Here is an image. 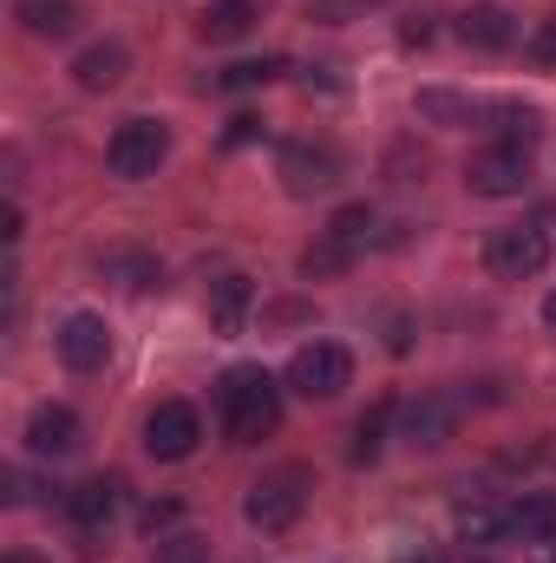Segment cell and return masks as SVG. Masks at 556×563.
<instances>
[{
    "label": "cell",
    "mask_w": 556,
    "mask_h": 563,
    "mask_svg": "<svg viewBox=\"0 0 556 563\" xmlns=\"http://www.w3.org/2000/svg\"><path fill=\"white\" fill-rule=\"evenodd\" d=\"M216 426L230 445H263L281 426V380L263 367H230L216 380Z\"/></svg>",
    "instance_id": "1"
},
{
    "label": "cell",
    "mask_w": 556,
    "mask_h": 563,
    "mask_svg": "<svg viewBox=\"0 0 556 563\" xmlns=\"http://www.w3.org/2000/svg\"><path fill=\"white\" fill-rule=\"evenodd\" d=\"M281 387L301 394V400H341V394L354 387V354H347L341 341H308V347L288 354Z\"/></svg>",
    "instance_id": "2"
},
{
    "label": "cell",
    "mask_w": 556,
    "mask_h": 563,
    "mask_svg": "<svg viewBox=\"0 0 556 563\" xmlns=\"http://www.w3.org/2000/svg\"><path fill=\"white\" fill-rule=\"evenodd\" d=\"M308 492H314V478H308L301 465H276V472H263V478L249 485L243 518H249L256 531H288V525L308 511Z\"/></svg>",
    "instance_id": "3"
},
{
    "label": "cell",
    "mask_w": 556,
    "mask_h": 563,
    "mask_svg": "<svg viewBox=\"0 0 556 563\" xmlns=\"http://www.w3.org/2000/svg\"><path fill=\"white\" fill-rule=\"evenodd\" d=\"M544 263H551V230L544 223H504L485 243V269L498 282H531L544 276Z\"/></svg>",
    "instance_id": "4"
},
{
    "label": "cell",
    "mask_w": 556,
    "mask_h": 563,
    "mask_svg": "<svg viewBox=\"0 0 556 563\" xmlns=\"http://www.w3.org/2000/svg\"><path fill=\"white\" fill-rule=\"evenodd\" d=\"M170 157V132L157 125V119H125L112 144H105V170L112 177H125V184H144V177H157V164Z\"/></svg>",
    "instance_id": "5"
},
{
    "label": "cell",
    "mask_w": 556,
    "mask_h": 563,
    "mask_svg": "<svg viewBox=\"0 0 556 563\" xmlns=\"http://www.w3.org/2000/svg\"><path fill=\"white\" fill-rule=\"evenodd\" d=\"M197 445H203V413H197L190 400H157V407L144 413V452H151V459L177 465V459H190Z\"/></svg>",
    "instance_id": "6"
},
{
    "label": "cell",
    "mask_w": 556,
    "mask_h": 563,
    "mask_svg": "<svg viewBox=\"0 0 556 563\" xmlns=\"http://www.w3.org/2000/svg\"><path fill=\"white\" fill-rule=\"evenodd\" d=\"M465 184H471V197H524V184H531V151H524V144H485V151H471Z\"/></svg>",
    "instance_id": "7"
},
{
    "label": "cell",
    "mask_w": 556,
    "mask_h": 563,
    "mask_svg": "<svg viewBox=\"0 0 556 563\" xmlns=\"http://www.w3.org/2000/svg\"><path fill=\"white\" fill-rule=\"evenodd\" d=\"M281 177H288L294 197H314V190H334L347 177V157L327 139H294V144H281Z\"/></svg>",
    "instance_id": "8"
},
{
    "label": "cell",
    "mask_w": 556,
    "mask_h": 563,
    "mask_svg": "<svg viewBox=\"0 0 556 563\" xmlns=\"http://www.w3.org/2000/svg\"><path fill=\"white\" fill-rule=\"evenodd\" d=\"M53 347H59V361H66L73 374H99V367L112 361V328H105L99 314H66L59 334H53Z\"/></svg>",
    "instance_id": "9"
},
{
    "label": "cell",
    "mask_w": 556,
    "mask_h": 563,
    "mask_svg": "<svg viewBox=\"0 0 556 563\" xmlns=\"http://www.w3.org/2000/svg\"><path fill=\"white\" fill-rule=\"evenodd\" d=\"M86 445V426L73 407H33V420H26V452L33 459H73Z\"/></svg>",
    "instance_id": "10"
},
{
    "label": "cell",
    "mask_w": 556,
    "mask_h": 563,
    "mask_svg": "<svg viewBox=\"0 0 556 563\" xmlns=\"http://www.w3.org/2000/svg\"><path fill=\"white\" fill-rule=\"evenodd\" d=\"M119 505H125V485H119V478H86V485L66 492V518H73V531H86V538H99V531L119 518Z\"/></svg>",
    "instance_id": "11"
},
{
    "label": "cell",
    "mask_w": 556,
    "mask_h": 563,
    "mask_svg": "<svg viewBox=\"0 0 556 563\" xmlns=\"http://www.w3.org/2000/svg\"><path fill=\"white\" fill-rule=\"evenodd\" d=\"M452 426H458V394H419L413 407H407V445L419 452H438L445 439H452Z\"/></svg>",
    "instance_id": "12"
},
{
    "label": "cell",
    "mask_w": 556,
    "mask_h": 563,
    "mask_svg": "<svg viewBox=\"0 0 556 563\" xmlns=\"http://www.w3.org/2000/svg\"><path fill=\"white\" fill-rule=\"evenodd\" d=\"M458 40L478 46V53H504V46H518V20H511V7H498V0H478V7L458 13Z\"/></svg>",
    "instance_id": "13"
},
{
    "label": "cell",
    "mask_w": 556,
    "mask_h": 563,
    "mask_svg": "<svg viewBox=\"0 0 556 563\" xmlns=\"http://www.w3.org/2000/svg\"><path fill=\"white\" fill-rule=\"evenodd\" d=\"M125 73H132V53H125V40H92V46L73 59V79H79L86 92H112Z\"/></svg>",
    "instance_id": "14"
},
{
    "label": "cell",
    "mask_w": 556,
    "mask_h": 563,
    "mask_svg": "<svg viewBox=\"0 0 556 563\" xmlns=\"http://www.w3.org/2000/svg\"><path fill=\"white\" fill-rule=\"evenodd\" d=\"M504 531L524 538V544H556V492H524L504 511Z\"/></svg>",
    "instance_id": "15"
},
{
    "label": "cell",
    "mask_w": 556,
    "mask_h": 563,
    "mask_svg": "<svg viewBox=\"0 0 556 563\" xmlns=\"http://www.w3.org/2000/svg\"><path fill=\"white\" fill-rule=\"evenodd\" d=\"M13 20L33 40H66V33H79V0H13Z\"/></svg>",
    "instance_id": "16"
},
{
    "label": "cell",
    "mask_w": 556,
    "mask_h": 563,
    "mask_svg": "<svg viewBox=\"0 0 556 563\" xmlns=\"http://www.w3.org/2000/svg\"><path fill=\"white\" fill-rule=\"evenodd\" d=\"M249 301H256V282L249 276H216L210 282V321H216V334H243Z\"/></svg>",
    "instance_id": "17"
},
{
    "label": "cell",
    "mask_w": 556,
    "mask_h": 563,
    "mask_svg": "<svg viewBox=\"0 0 556 563\" xmlns=\"http://www.w3.org/2000/svg\"><path fill=\"white\" fill-rule=\"evenodd\" d=\"M256 20H263L256 0H210V7H203V40H210V46H230V40H243Z\"/></svg>",
    "instance_id": "18"
},
{
    "label": "cell",
    "mask_w": 556,
    "mask_h": 563,
    "mask_svg": "<svg viewBox=\"0 0 556 563\" xmlns=\"http://www.w3.org/2000/svg\"><path fill=\"white\" fill-rule=\"evenodd\" d=\"M485 119H491V132H498V144H537V132H544V119H537V106H518V99H498V106H485Z\"/></svg>",
    "instance_id": "19"
},
{
    "label": "cell",
    "mask_w": 556,
    "mask_h": 563,
    "mask_svg": "<svg viewBox=\"0 0 556 563\" xmlns=\"http://www.w3.org/2000/svg\"><path fill=\"white\" fill-rule=\"evenodd\" d=\"M393 413H400L393 400H374V407L354 420V445H347V459H354V465H374V459L387 452V426H393Z\"/></svg>",
    "instance_id": "20"
},
{
    "label": "cell",
    "mask_w": 556,
    "mask_h": 563,
    "mask_svg": "<svg viewBox=\"0 0 556 563\" xmlns=\"http://www.w3.org/2000/svg\"><path fill=\"white\" fill-rule=\"evenodd\" d=\"M112 282H125V288H164V263L151 256V250H105V263H99Z\"/></svg>",
    "instance_id": "21"
},
{
    "label": "cell",
    "mask_w": 556,
    "mask_h": 563,
    "mask_svg": "<svg viewBox=\"0 0 556 563\" xmlns=\"http://www.w3.org/2000/svg\"><path fill=\"white\" fill-rule=\"evenodd\" d=\"M374 223H380V217H374L367 203H347V210H334V217H327V230H321V236H334V243H347V250L360 256V250L374 243Z\"/></svg>",
    "instance_id": "22"
},
{
    "label": "cell",
    "mask_w": 556,
    "mask_h": 563,
    "mask_svg": "<svg viewBox=\"0 0 556 563\" xmlns=\"http://www.w3.org/2000/svg\"><path fill=\"white\" fill-rule=\"evenodd\" d=\"M419 119H432V125H471V119H485V106H471L458 92H419Z\"/></svg>",
    "instance_id": "23"
},
{
    "label": "cell",
    "mask_w": 556,
    "mask_h": 563,
    "mask_svg": "<svg viewBox=\"0 0 556 563\" xmlns=\"http://www.w3.org/2000/svg\"><path fill=\"white\" fill-rule=\"evenodd\" d=\"M347 263H354V250H347V243H334V236H321L314 250H301V276H308V282H314V276H341Z\"/></svg>",
    "instance_id": "24"
},
{
    "label": "cell",
    "mask_w": 556,
    "mask_h": 563,
    "mask_svg": "<svg viewBox=\"0 0 556 563\" xmlns=\"http://www.w3.org/2000/svg\"><path fill=\"white\" fill-rule=\"evenodd\" d=\"M276 73H281V59H243V66L216 73V86H223V92H249V86H269Z\"/></svg>",
    "instance_id": "25"
},
{
    "label": "cell",
    "mask_w": 556,
    "mask_h": 563,
    "mask_svg": "<svg viewBox=\"0 0 556 563\" xmlns=\"http://www.w3.org/2000/svg\"><path fill=\"white\" fill-rule=\"evenodd\" d=\"M524 53H531V66H544V73H556V13L524 40Z\"/></svg>",
    "instance_id": "26"
},
{
    "label": "cell",
    "mask_w": 556,
    "mask_h": 563,
    "mask_svg": "<svg viewBox=\"0 0 556 563\" xmlns=\"http://www.w3.org/2000/svg\"><path fill=\"white\" fill-rule=\"evenodd\" d=\"M164 563H203L197 558V538H170V544H164Z\"/></svg>",
    "instance_id": "27"
},
{
    "label": "cell",
    "mask_w": 556,
    "mask_h": 563,
    "mask_svg": "<svg viewBox=\"0 0 556 563\" xmlns=\"http://www.w3.org/2000/svg\"><path fill=\"white\" fill-rule=\"evenodd\" d=\"M249 139H263V119H249V112L230 119V144H249Z\"/></svg>",
    "instance_id": "28"
},
{
    "label": "cell",
    "mask_w": 556,
    "mask_h": 563,
    "mask_svg": "<svg viewBox=\"0 0 556 563\" xmlns=\"http://www.w3.org/2000/svg\"><path fill=\"white\" fill-rule=\"evenodd\" d=\"M400 563H445V558H438V551L425 544V551H407V558H400Z\"/></svg>",
    "instance_id": "29"
},
{
    "label": "cell",
    "mask_w": 556,
    "mask_h": 563,
    "mask_svg": "<svg viewBox=\"0 0 556 563\" xmlns=\"http://www.w3.org/2000/svg\"><path fill=\"white\" fill-rule=\"evenodd\" d=\"M0 563H40V558H33V551H7Z\"/></svg>",
    "instance_id": "30"
},
{
    "label": "cell",
    "mask_w": 556,
    "mask_h": 563,
    "mask_svg": "<svg viewBox=\"0 0 556 563\" xmlns=\"http://www.w3.org/2000/svg\"><path fill=\"white\" fill-rule=\"evenodd\" d=\"M544 321H551V328H556V288H551V301H544Z\"/></svg>",
    "instance_id": "31"
}]
</instances>
